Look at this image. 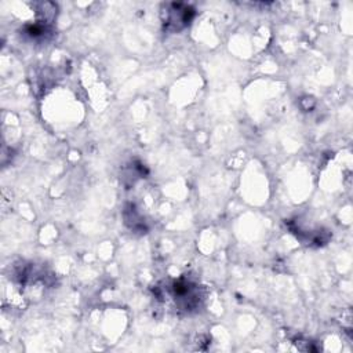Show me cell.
<instances>
[{"label": "cell", "mask_w": 353, "mask_h": 353, "mask_svg": "<svg viewBox=\"0 0 353 353\" xmlns=\"http://www.w3.org/2000/svg\"><path fill=\"white\" fill-rule=\"evenodd\" d=\"M194 15V10L183 3H167L163 6V23L167 30L179 32L186 28Z\"/></svg>", "instance_id": "6da1fadb"}, {"label": "cell", "mask_w": 353, "mask_h": 353, "mask_svg": "<svg viewBox=\"0 0 353 353\" xmlns=\"http://www.w3.org/2000/svg\"><path fill=\"white\" fill-rule=\"evenodd\" d=\"M172 296L175 302L186 310H190L199 306L200 298H199L197 285L188 280H178L172 284Z\"/></svg>", "instance_id": "7a4b0ae2"}]
</instances>
